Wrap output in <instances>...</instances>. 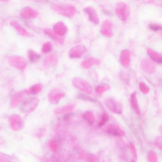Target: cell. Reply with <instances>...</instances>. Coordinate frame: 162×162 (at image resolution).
Wrapping results in <instances>:
<instances>
[{"label": "cell", "mask_w": 162, "mask_h": 162, "mask_svg": "<svg viewBox=\"0 0 162 162\" xmlns=\"http://www.w3.org/2000/svg\"><path fill=\"white\" fill-rule=\"evenodd\" d=\"M51 7L57 14L70 18L74 16L76 12L75 7L72 5L53 4Z\"/></svg>", "instance_id": "cell-1"}, {"label": "cell", "mask_w": 162, "mask_h": 162, "mask_svg": "<svg viewBox=\"0 0 162 162\" xmlns=\"http://www.w3.org/2000/svg\"><path fill=\"white\" fill-rule=\"evenodd\" d=\"M8 62L11 65L20 70L25 69L27 64V61L25 58L16 55L10 56L9 58Z\"/></svg>", "instance_id": "cell-2"}, {"label": "cell", "mask_w": 162, "mask_h": 162, "mask_svg": "<svg viewBox=\"0 0 162 162\" xmlns=\"http://www.w3.org/2000/svg\"><path fill=\"white\" fill-rule=\"evenodd\" d=\"M39 102V100L36 98L27 99L22 103L21 107V109L25 113L31 112L37 107Z\"/></svg>", "instance_id": "cell-3"}, {"label": "cell", "mask_w": 162, "mask_h": 162, "mask_svg": "<svg viewBox=\"0 0 162 162\" xmlns=\"http://www.w3.org/2000/svg\"><path fill=\"white\" fill-rule=\"evenodd\" d=\"M73 85L77 88L88 93L92 92V88L90 85L86 81L82 79L75 78L72 81Z\"/></svg>", "instance_id": "cell-4"}, {"label": "cell", "mask_w": 162, "mask_h": 162, "mask_svg": "<svg viewBox=\"0 0 162 162\" xmlns=\"http://www.w3.org/2000/svg\"><path fill=\"white\" fill-rule=\"evenodd\" d=\"M105 103L108 108L114 113L118 114L122 113V107L116 100L112 98H109L106 100Z\"/></svg>", "instance_id": "cell-5"}, {"label": "cell", "mask_w": 162, "mask_h": 162, "mask_svg": "<svg viewBox=\"0 0 162 162\" xmlns=\"http://www.w3.org/2000/svg\"><path fill=\"white\" fill-rule=\"evenodd\" d=\"M116 13L123 21L126 20L129 15L130 10L128 6L125 3H119L116 7Z\"/></svg>", "instance_id": "cell-6"}, {"label": "cell", "mask_w": 162, "mask_h": 162, "mask_svg": "<svg viewBox=\"0 0 162 162\" xmlns=\"http://www.w3.org/2000/svg\"><path fill=\"white\" fill-rule=\"evenodd\" d=\"M87 51L83 45H78L72 48L69 52V55L72 58H80L82 57Z\"/></svg>", "instance_id": "cell-7"}, {"label": "cell", "mask_w": 162, "mask_h": 162, "mask_svg": "<svg viewBox=\"0 0 162 162\" xmlns=\"http://www.w3.org/2000/svg\"><path fill=\"white\" fill-rule=\"evenodd\" d=\"M65 96V94L61 91L57 89L52 90L49 95V100L52 104H56Z\"/></svg>", "instance_id": "cell-8"}, {"label": "cell", "mask_w": 162, "mask_h": 162, "mask_svg": "<svg viewBox=\"0 0 162 162\" xmlns=\"http://www.w3.org/2000/svg\"><path fill=\"white\" fill-rule=\"evenodd\" d=\"M11 126L14 130H18L21 129L24 125L23 120L19 115H13L10 118Z\"/></svg>", "instance_id": "cell-9"}, {"label": "cell", "mask_w": 162, "mask_h": 162, "mask_svg": "<svg viewBox=\"0 0 162 162\" xmlns=\"http://www.w3.org/2000/svg\"><path fill=\"white\" fill-rule=\"evenodd\" d=\"M21 16L25 18H34L39 16L38 13L33 8L26 7L23 8L20 12Z\"/></svg>", "instance_id": "cell-10"}, {"label": "cell", "mask_w": 162, "mask_h": 162, "mask_svg": "<svg viewBox=\"0 0 162 162\" xmlns=\"http://www.w3.org/2000/svg\"><path fill=\"white\" fill-rule=\"evenodd\" d=\"M84 11L88 15L90 21L93 24L98 25L99 23V18L95 9L91 7L85 8Z\"/></svg>", "instance_id": "cell-11"}, {"label": "cell", "mask_w": 162, "mask_h": 162, "mask_svg": "<svg viewBox=\"0 0 162 162\" xmlns=\"http://www.w3.org/2000/svg\"><path fill=\"white\" fill-rule=\"evenodd\" d=\"M53 29L54 33L58 36H63L65 35L67 28L65 24L62 22H58L54 26Z\"/></svg>", "instance_id": "cell-12"}, {"label": "cell", "mask_w": 162, "mask_h": 162, "mask_svg": "<svg viewBox=\"0 0 162 162\" xmlns=\"http://www.w3.org/2000/svg\"><path fill=\"white\" fill-rule=\"evenodd\" d=\"M10 24L20 35L27 37L31 36V34L17 22L12 21Z\"/></svg>", "instance_id": "cell-13"}, {"label": "cell", "mask_w": 162, "mask_h": 162, "mask_svg": "<svg viewBox=\"0 0 162 162\" xmlns=\"http://www.w3.org/2000/svg\"><path fill=\"white\" fill-rule=\"evenodd\" d=\"M24 97V93H16L13 96L11 101V106L12 108L16 107L22 102Z\"/></svg>", "instance_id": "cell-14"}, {"label": "cell", "mask_w": 162, "mask_h": 162, "mask_svg": "<svg viewBox=\"0 0 162 162\" xmlns=\"http://www.w3.org/2000/svg\"><path fill=\"white\" fill-rule=\"evenodd\" d=\"M74 107V105L72 104L67 105L57 109L55 111V113L57 115L69 113L73 110Z\"/></svg>", "instance_id": "cell-15"}, {"label": "cell", "mask_w": 162, "mask_h": 162, "mask_svg": "<svg viewBox=\"0 0 162 162\" xmlns=\"http://www.w3.org/2000/svg\"><path fill=\"white\" fill-rule=\"evenodd\" d=\"M131 101L132 109L136 114L139 115L141 112L138 104L136 93H134L131 95Z\"/></svg>", "instance_id": "cell-16"}, {"label": "cell", "mask_w": 162, "mask_h": 162, "mask_svg": "<svg viewBox=\"0 0 162 162\" xmlns=\"http://www.w3.org/2000/svg\"><path fill=\"white\" fill-rule=\"evenodd\" d=\"M98 63V61L97 59L90 58L86 59L81 64V66L84 69H88L92 66L97 64Z\"/></svg>", "instance_id": "cell-17"}, {"label": "cell", "mask_w": 162, "mask_h": 162, "mask_svg": "<svg viewBox=\"0 0 162 162\" xmlns=\"http://www.w3.org/2000/svg\"><path fill=\"white\" fill-rule=\"evenodd\" d=\"M44 31L46 35L56 40L60 44H62L64 43V39L62 37H59V36L53 32L50 29H45L44 30Z\"/></svg>", "instance_id": "cell-18"}, {"label": "cell", "mask_w": 162, "mask_h": 162, "mask_svg": "<svg viewBox=\"0 0 162 162\" xmlns=\"http://www.w3.org/2000/svg\"><path fill=\"white\" fill-rule=\"evenodd\" d=\"M42 89L43 86L42 84H37L30 88L26 91V92L33 95H36L41 91Z\"/></svg>", "instance_id": "cell-19"}, {"label": "cell", "mask_w": 162, "mask_h": 162, "mask_svg": "<svg viewBox=\"0 0 162 162\" xmlns=\"http://www.w3.org/2000/svg\"><path fill=\"white\" fill-rule=\"evenodd\" d=\"M107 133L109 135L116 136H120L122 135L121 130L117 127L114 126H111L108 129Z\"/></svg>", "instance_id": "cell-20"}, {"label": "cell", "mask_w": 162, "mask_h": 162, "mask_svg": "<svg viewBox=\"0 0 162 162\" xmlns=\"http://www.w3.org/2000/svg\"><path fill=\"white\" fill-rule=\"evenodd\" d=\"M149 52L148 53L152 59L159 64H161L162 62V58L161 56L157 52L151 51L149 50Z\"/></svg>", "instance_id": "cell-21"}, {"label": "cell", "mask_w": 162, "mask_h": 162, "mask_svg": "<svg viewBox=\"0 0 162 162\" xmlns=\"http://www.w3.org/2000/svg\"><path fill=\"white\" fill-rule=\"evenodd\" d=\"M56 62V58L53 55H50L47 56L45 62V65L47 66H53L55 65Z\"/></svg>", "instance_id": "cell-22"}, {"label": "cell", "mask_w": 162, "mask_h": 162, "mask_svg": "<svg viewBox=\"0 0 162 162\" xmlns=\"http://www.w3.org/2000/svg\"><path fill=\"white\" fill-rule=\"evenodd\" d=\"M28 54L29 59L32 62H36L40 57V55L32 50L29 51Z\"/></svg>", "instance_id": "cell-23"}, {"label": "cell", "mask_w": 162, "mask_h": 162, "mask_svg": "<svg viewBox=\"0 0 162 162\" xmlns=\"http://www.w3.org/2000/svg\"><path fill=\"white\" fill-rule=\"evenodd\" d=\"M84 117L90 125L93 124L94 121V117L93 114L91 112H87L84 115Z\"/></svg>", "instance_id": "cell-24"}, {"label": "cell", "mask_w": 162, "mask_h": 162, "mask_svg": "<svg viewBox=\"0 0 162 162\" xmlns=\"http://www.w3.org/2000/svg\"><path fill=\"white\" fill-rule=\"evenodd\" d=\"M52 45L50 43L47 42L45 44L42 48V52L44 54L50 52L52 49Z\"/></svg>", "instance_id": "cell-25"}, {"label": "cell", "mask_w": 162, "mask_h": 162, "mask_svg": "<svg viewBox=\"0 0 162 162\" xmlns=\"http://www.w3.org/2000/svg\"><path fill=\"white\" fill-rule=\"evenodd\" d=\"M150 29L154 31H158L161 30V26L156 24H151L149 26Z\"/></svg>", "instance_id": "cell-26"}, {"label": "cell", "mask_w": 162, "mask_h": 162, "mask_svg": "<svg viewBox=\"0 0 162 162\" xmlns=\"http://www.w3.org/2000/svg\"><path fill=\"white\" fill-rule=\"evenodd\" d=\"M109 116L107 114L105 113L102 117V120L99 124V126H101L104 125L109 119Z\"/></svg>", "instance_id": "cell-27"}, {"label": "cell", "mask_w": 162, "mask_h": 162, "mask_svg": "<svg viewBox=\"0 0 162 162\" xmlns=\"http://www.w3.org/2000/svg\"><path fill=\"white\" fill-rule=\"evenodd\" d=\"M77 98L79 99L85 100H91V99L88 96L84 94H79L77 96Z\"/></svg>", "instance_id": "cell-28"}]
</instances>
